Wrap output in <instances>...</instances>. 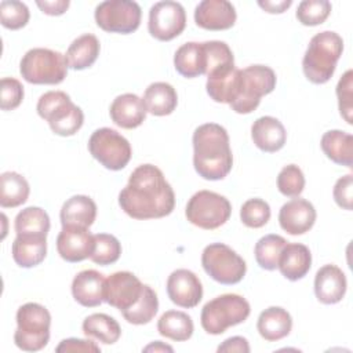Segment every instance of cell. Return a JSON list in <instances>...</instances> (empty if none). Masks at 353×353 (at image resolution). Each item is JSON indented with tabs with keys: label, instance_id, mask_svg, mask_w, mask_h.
<instances>
[{
	"label": "cell",
	"instance_id": "24",
	"mask_svg": "<svg viewBox=\"0 0 353 353\" xmlns=\"http://www.w3.org/2000/svg\"><path fill=\"white\" fill-rule=\"evenodd\" d=\"M312 266L310 250L301 243H287L280 254L277 269L291 281L303 279Z\"/></svg>",
	"mask_w": 353,
	"mask_h": 353
},
{
	"label": "cell",
	"instance_id": "37",
	"mask_svg": "<svg viewBox=\"0 0 353 353\" xmlns=\"http://www.w3.org/2000/svg\"><path fill=\"white\" fill-rule=\"evenodd\" d=\"M288 241L279 234H266L258 240L254 248L256 263L265 270L277 269L280 254Z\"/></svg>",
	"mask_w": 353,
	"mask_h": 353
},
{
	"label": "cell",
	"instance_id": "28",
	"mask_svg": "<svg viewBox=\"0 0 353 353\" xmlns=\"http://www.w3.org/2000/svg\"><path fill=\"white\" fill-rule=\"evenodd\" d=\"M12 259L21 268L40 265L47 255L46 236H17L11 247Z\"/></svg>",
	"mask_w": 353,
	"mask_h": 353
},
{
	"label": "cell",
	"instance_id": "49",
	"mask_svg": "<svg viewBox=\"0 0 353 353\" xmlns=\"http://www.w3.org/2000/svg\"><path fill=\"white\" fill-rule=\"evenodd\" d=\"M291 4H292L291 0H277V1H274V0H265V1L259 0L258 1V6L269 14H281L285 10H288L291 7Z\"/></svg>",
	"mask_w": 353,
	"mask_h": 353
},
{
	"label": "cell",
	"instance_id": "38",
	"mask_svg": "<svg viewBox=\"0 0 353 353\" xmlns=\"http://www.w3.org/2000/svg\"><path fill=\"white\" fill-rule=\"evenodd\" d=\"M121 255L120 241L109 233L94 234V251L90 259L101 266H108L119 261Z\"/></svg>",
	"mask_w": 353,
	"mask_h": 353
},
{
	"label": "cell",
	"instance_id": "3",
	"mask_svg": "<svg viewBox=\"0 0 353 353\" xmlns=\"http://www.w3.org/2000/svg\"><path fill=\"white\" fill-rule=\"evenodd\" d=\"M343 51L342 37L331 30L314 34L302 59V69L309 81L313 84L327 83L336 68Z\"/></svg>",
	"mask_w": 353,
	"mask_h": 353
},
{
	"label": "cell",
	"instance_id": "4",
	"mask_svg": "<svg viewBox=\"0 0 353 353\" xmlns=\"http://www.w3.org/2000/svg\"><path fill=\"white\" fill-rule=\"evenodd\" d=\"M36 110L59 137L74 135L84 123L83 110L63 91L44 92L37 101Z\"/></svg>",
	"mask_w": 353,
	"mask_h": 353
},
{
	"label": "cell",
	"instance_id": "13",
	"mask_svg": "<svg viewBox=\"0 0 353 353\" xmlns=\"http://www.w3.org/2000/svg\"><path fill=\"white\" fill-rule=\"evenodd\" d=\"M186 26V12L181 3L165 0L154 3L149 10V33L160 40L170 41L179 36Z\"/></svg>",
	"mask_w": 353,
	"mask_h": 353
},
{
	"label": "cell",
	"instance_id": "7",
	"mask_svg": "<svg viewBox=\"0 0 353 353\" xmlns=\"http://www.w3.org/2000/svg\"><path fill=\"white\" fill-rule=\"evenodd\" d=\"M276 80L274 70L265 65H251L240 69L237 94L229 106L240 114L254 112L261 98L276 88Z\"/></svg>",
	"mask_w": 353,
	"mask_h": 353
},
{
	"label": "cell",
	"instance_id": "2",
	"mask_svg": "<svg viewBox=\"0 0 353 353\" xmlns=\"http://www.w3.org/2000/svg\"><path fill=\"white\" fill-rule=\"evenodd\" d=\"M193 165L207 181L223 179L232 170L233 154L228 131L216 123L199 125L193 132Z\"/></svg>",
	"mask_w": 353,
	"mask_h": 353
},
{
	"label": "cell",
	"instance_id": "15",
	"mask_svg": "<svg viewBox=\"0 0 353 353\" xmlns=\"http://www.w3.org/2000/svg\"><path fill=\"white\" fill-rule=\"evenodd\" d=\"M167 294L176 306L192 309L203 298V285L192 270L176 269L167 279Z\"/></svg>",
	"mask_w": 353,
	"mask_h": 353
},
{
	"label": "cell",
	"instance_id": "47",
	"mask_svg": "<svg viewBox=\"0 0 353 353\" xmlns=\"http://www.w3.org/2000/svg\"><path fill=\"white\" fill-rule=\"evenodd\" d=\"M219 353L221 352H240V353H248L250 352V345L248 341L243 336H230L225 339L216 349Z\"/></svg>",
	"mask_w": 353,
	"mask_h": 353
},
{
	"label": "cell",
	"instance_id": "40",
	"mask_svg": "<svg viewBox=\"0 0 353 353\" xmlns=\"http://www.w3.org/2000/svg\"><path fill=\"white\" fill-rule=\"evenodd\" d=\"M240 219L247 228L259 229L270 219V207L262 199H248L240 208Z\"/></svg>",
	"mask_w": 353,
	"mask_h": 353
},
{
	"label": "cell",
	"instance_id": "25",
	"mask_svg": "<svg viewBox=\"0 0 353 353\" xmlns=\"http://www.w3.org/2000/svg\"><path fill=\"white\" fill-rule=\"evenodd\" d=\"M59 218L62 226H79L88 229L97 218V204L88 196H72L63 203Z\"/></svg>",
	"mask_w": 353,
	"mask_h": 353
},
{
	"label": "cell",
	"instance_id": "33",
	"mask_svg": "<svg viewBox=\"0 0 353 353\" xmlns=\"http://www.w3.org/2000/svg\"><path fill=\"white\" fill-rule=\"evenodd\" d=\"M28 181L15 171H6L0 176V205L15 208L22 205L29 197Z\"/></svg>",
	"mask_w": 353,
	"mask_h": 353
},
{
	"label": "cell",
	"instance_id": "36",
	"mask_svg": "<svg viewBox=\"0 0 353 353\" xmlns=\"http://www.w3.org/2000/svg\"><path fill=\"white\" fill-rule=\"evenodd\" d=\"M157 310H159L157 294L150 285L143 284V291L141 294V298L137 301L134 306L121 312V314L127 323L134 325H142V324L150 323L156 316Z\"/></svg>",
	"mask_w": 353,
	"mask_h": 353
},
{
	"label": "cell",
	"instance_id": "9",
	"mask_svg": "<svg viewBox=\"0 0 353 353\" xmlns=\"http://www.w3.org/2000/svg\"><path fill=\"white\" fill-rule=\"evenodd\" d=\"M230 201L215 192L199 190L188 201L185 215L186 219L204 230H214L225 225L230 218Z\"/></svg>",
	"mask_w": 353,
	"mask_h": 353
},
{
	"label": "cell",
	"instance_id": "10",
	"mask_svg": "<svg viewBox=\"0 0 353 353\" xmlns=\"http://www.w3.org/2000/svg\"><path fill=\"white\" fill-rule=\"evenodd\" d=\"M201 265L212 280L225 285L240 283L247 272L245 261L223 243L208 244L203 250Z\"/></svg>",
	"mask_w": 353,
	"mask_h": 353
},
{
	"label": "cell",
	"instance_id": "45",
	"mask_svg": "<svg viewBox=\"0 0 353 353\" xmlns=\"http://www.w3.org/2000/svg\"><path fill=\"white\" fill-rule=\"evenodd\" d=\"M352 190H353V176L350 174L339 178L332 190V196L335 203L343 208L350 211L352 210Z\"/></svg>",
	"mask_w": 353,
	"mask_h": 353
},
{
	"label": "cell",
	"instance_id": "19",
	"mask_svg": "<svg viewBox=\"0 0 353 353\" xmlns=\"http://www.w3.org/2000/svg\"><path fill=\"white\" fill-rule=\"evenodd\" d=\"M346 276L336 265L321 266L314 277V294L319 302L334 305L343 299L346 294Z\"/></svg>",
	"mask_w": 353,
	"mask_h": 353
},
{
	"label": "cell",
	"instance_id": "14",
	"mask_svg": "<svg viewBox=\"0 0 353 353\" xmlns=\"http://www.w3.org/2000/svg\"><path fill=\"white\" fill-rule=\"evenodd\" d=\"M143 284L131 272H116L105 279L103 302L124 312L134 306L141 298Z\"/></svg>",
	"mask_w": 353,
	"mask_h": 353
},
{
	"label": "cell",
	"instance_id": "42",
	"mask_svg": "<svg viewBox=\"0 0 353 353\" xmlns=\"http://www.w3.org/2000/svg\"><path fill=\"white\" fill-rule=\"evenodd\" d=\"M305 188V175L295 164H288L281 168L277 176V189L287 197H298Z\"/></svg>",
	"mask_w": 353,
	"mask_h": 353
},
{
	"label": "cell",
	"instance_id": "12",
	"mask_svg": "<svg viewBox=\"0 0 353 353\" xmlns=\"http://www.w3.org/2000/svg\"><path fill=\"white\" fill-rule=\"evenodd\" d=\"M94 17L102 30L128 34L139 28L142 11L139 4L131 0H106L97 6Z\"/></svg>",
	"mask_w": 353,
	"mask_h": 353
},
{
	"label": "cell",
	"instance_id": "5",
	"mask_svg": "<svg viewBox=\"0 0 353 353\" xmlns=\"http://www.w3.org/2000/svg\"><path fill=\"white\" fill-rule=\"evenodd\" d=\"M251 307L245 298L239 294H223L208 301L200 314L203 330L211 335H221L229 327L245 321Z\"/></svg>",
	"mask_w": 353,
	"mask_h": 353
},
{
	"label": "cell",
	"instance_id": "34",
	"mask_svg": "<svg viewBox=\"0 0 353 353\" xmlns=\"http://www.w3.org/2000/svg\"><path fill=\"white\" fill-rule=\"evenodd\" d=\"M81 328L85 336L95 338L105 345H113L121 336L119 323L112 316L105 313H94L87 316Z\"/></svg>",
	"mask_w": 353,
	"mask_h": 353
},
{
	"label": "cell",
	"instance_id": "20",
	"mask_svg": "<svg viewBox=\"0 0 353 353\" xmlns=\"http://www.w3.org/2000/svg\"><path fill=\"white\" fill-rule=\"evenodd\" d=\"M146 106L137 94H121L116 97L110 105L109 114L112 121L125 130L139 127L146 119Z\"/></svg>",
	"mask_w": 353,
	"mask_h": 353
},
{
	"label": "cell",
	"instance_id": "6",
	"mask_svg": "<svg viewBox=\"0 0 353 353\" xmlns=\"http://www.w3.org/2000/svg\"><path fill=\"white\" fill-rule=\"evenodd\" d=\"M50 325L51 314L43 305L28 302L19 306L14 332L15 345L25 352L41 350L50 341Z\"/></svg>",
	"mask_w": 353,
	"mask_h": 353
},
{
	"label": "cell",
	"instance_id": "29",
	"mask_svg": "<svg viewBox=\"0 0 353 353\" xmlns=\"http://www.w3.org/2000/svg\"><path fill=\"white\" fill-rule=\"evenodd\" d=\"M320 146L324 154L335 164L352 167L353 164V137L341 130H330L323 134Z\"/></svg>",
	"mask_w": 353,
	"mask_h": 353
},
{
	"label": "cell",
	"instance_id": "35",
	"mask_svg": "<svg viewBox=\"0 0 353 353\" xmlns=\"http://www.w3.org/2000/svg\"><path fill=\"white\" fill-rule=\"evenodd\" d=\"M50 216L40 207H26L15 216L17 236H46L50 230Z\"/></svg>",
	"mask_w": 353,
	"mask_h": 353
},
{
	"label": "cell",
	"instance_id": "39",
	"mask_svg": "<svg viewBox=\"0 0 353 353\" xmlns=\"http://www.w3.org/2000/svg\"><path fill=\"white\" fill-rule=\"evenodd\" d=\"M328 0H303L296 8V19L305 26L321 25L331 12Z\"/></svg>",
	"mask_w": 353,
	"mask_h": 353
},
{
	"label": "cell",
	"instance_id": "44",
	"mask_svg": "<svg viewBox=\"0 0 353 353\" xmlns=\"http://www.w3.org/2000/svg\"><path fill=\"white\" fill-rule=\"evenodd\" d=\"M0 95L1 110H14L23 99V85L14 77H3L0 81Z\"/></svg>",
	"mask_w": 353,
	"mask_h": 353
},
{
	"label": "cell",
	"instance_id": "1",
	"mask_svg": "<svg viewBox=\"0 0 353 353\" xmlns=\"http://www.w3.org/2000/svg\"><path fill=\"white\" fill-rule=\"evenodd\" d=\"M119 205L134 219H157L174 211L175 193L160 168L141 164L119 193Z\"/></svg>",
	"mask_w": 353,
	"mask_h": 353
},
{
	"label": "cell",
	"instance_id": "41",
	"mask_svg": "<svg viewBox=\"0 0 353 353\" xmlns=\"http://www.w3.org/2000/svg\"><path fill=\"white\" fill-rule=\"evenodd\" d=\"M29 18L30 12L25 3L17 0H4L0 3V22L4 28L18 30L29 22Z\"/></svg>",
	"mask_w": 353,
	"mask_h": 353
},
{
	"label": "cell",
	"instance_id": "11",
	"mask_svg": "<svg viewBox=\"0 0 353 353\" xmlns=\"http://www.w3.org/2000/svg\"><path fill=\"white\" fill-rule=\"evenodd\" d=\"M91 156L110 171L123 170L131 160L130 142L116 130L102 127L95 130L88 139Z\"/></svg>",
	"mask_w": 353,
	"mask_h": 353
},
{
	"label": "cell",
	"instance_id": "50",
	"mask_svg": "<svg viewBox=\"0 0 353 353\" xmlns=\"http://www.w3.org/2000/svg\"><path fill=\"white\" fill-rule=\"evenodd\" d=\"M143 352H174V349L160 341H154L146 347H143Z\"/></svg>",
	"mask_w": 353,
	"mask_h": 353
},
{
	"label": "cell",
	"instance_id": "48",
	"mask_svg": "<svg viewBox=\"0 0 353 353\" xmlns=\"http://www.w3.org/2000/svg\"><path fill=\"white\" fill-rule=\"evenodd\" d=\"M37 7L47 15H62L68 7H69V0H44V1H36Z\"/></svg>",
	"mask_w": 353,
	"mask_h": 353
},
{
	"label": "cell",
	"instance_id": "23",
	"mask_svg": "<svg viewBox=\"0 0 353 353\" xmlns=\"http://www.w3.org/2000/svg\"><path fill=\"white\" fill-rule=\"evenodd\" d=\"M251 138L254 145L262 152L274 153L285 145L287 132L280 120L272 116H262L254 121Z\"/></svg>",
	"mask_w": 353,
	"mask_h": 353
},
{
	"label": "cell",
	"instance_id": "22",
	"mask_svg": "<svg viewBox=\"0 0 353 353\" xmlns=\"http://www.w3.org/2000/svg\"><path fill=\"white\" fill-rule=\"evenodd\" d=\"M105 277L94 269L81 270L72 281V295L77 303L85 307H95L103 302Z\"/></svg>",
	"mask_w": 353,
	"mask_h": 353
},
{
	"label": "cell",
	"instance_id": "8",
	"mask_svg": "<svg viewBox=\"0 0 353 353\" xmlns=\"http://www.w3.org/2000/svg\"><path fill=\"white\" fill-rule=\"evenodd\" d=\"M19 73L30 84H59L68 74L66 58L50 48H32L22 57Z\"/></svg>",
	"mask_w": 353,
	"mask_h": 353
},
{
	"label": "cell",
	"instance_id": "26",
	"mask_svg": "<svg viewBox=\"0 0 353 353\" xmlns=\"http://www.w3.org/2000/svg\"><path fill=\"white\" fill-rule=\"evenodd\" d=\"M174 66L176 72L186 79H193L205 74L207 57L204 44L197 41H189L182 44L175 51Z\"/></svg>",
	"mask_w": 353,
	"mask_h": 353
},
{
	"label": "cell",
	"instance_id": "30",
	"mask_svg": "<svg viewBox=\"0 0 353 353\" xmlns=\"http://www.w3.org/2000/svg\"><path fill=\"white\" fill-rule=\"evenodd\" d=\"M99 50L101 44L97 36L91 33L79 36L66 50L65 58L68 68L74 70H83L92 66L99 55Z\"/></svg>",
	"mask_w": 353,
	"mask_h": 353
},
{
	"label": "cell",
	"instance_id": "46",
	"mask_svg": "<svg viewBox=\"0 0 353 353\" xmlns=\"http://www.w3.org/2000/svg\"><path fill=\"white\" fill-rule=\"evenodd\" d=\"M55 350L58 353H61V352H84V353L94 352V353H99L101 347L90 339L68 338V339L61 341V343L55 347Z\"/></svg>",
	"mask_w": 353,
	"mask_h": 353
},
{
	"label": "cell",
	"instance_id": "43",
	"mask_svg": "<svg viewBox=\"0 0 353 353\" xmlns=\"http://www.w3.org/2000/svg\"><path fill=\"white\" fill-rule=\"evenodd\" d=\"M353 72L352 69L346 70L345 74L339 79L336 85V97L341 116L347 124H352V112H353Z\"/></svg>",
	"mask_w": 353,
	"mask_h": 353
},
{
	"label": "cell",
	"instance_id": "32",
	"mask_svg": "<svg viewBox=\"0 0 353 353\" xmlns=\"http://www.w3.org/2000/svg\"><path fill=\"white\" fill-rule=\"evenodd\" d=\"M157 331L161 336L176 342H183L193 335L194 325L188 313L179 310H167L157 321Z\"/></svg>",
	"mask_w": 353,
	"mask_h": 353
},
{
	"label": "cell",
	"instance_id": "17",
	"mask_svg": "<svg viewBox=\"0 0 353 353\" xmlns=\"http://www.w3.org/2000/svg\"><path fill=\"white\" fill-rule=\"evenodd\" d=\"M236 19L234 6L228 0H203L194 10L196 25L207 30L230 29Z\"/></svg>",
	"mask_w": 353,
	"mask_h": 353
},
{
	"label": "cell",
	"instance_id": "27",
	"mask_svg": "<svg viewBox=\"0 0 353 353\" xmlns=\"http://www.w3.org/2000/svg\"><path fill=\"white\" fill-rule=\"evenodd\" d=\"M291 328L292 317L280 306H270L265 309L256 321L259 335L268 342H276L285 338L291 332Z\"/></svg>",
	"mask_w": 353,
	"mask_h": 353
},
{
	"label": "cell",
	"instance_id": "18",
	"mask_svg": "<svg viewBox=\"0 0 353 353\" xmlns=\"http://www.w3.org/2000/svg\"><path fill=\"white\" fill-rule=\"evenodd\" d=\"M316 210L305 199L296 197L281 205L279 223L284 232L291 236H299L309 232L316 222Z\"/></svg>",
	"mask_w": 353,
	"mask_h": 353
},
{
	"label": "cell",
	"instance_id": "21",
	"mask_svg": "<svg viewBox=\"0 0 353 353\" xmlns=\"http://www.w3.org/2000/svg\"><path fill=\"white\" fill-rule=\"evenodd\" d=\"M240 69L232 65L219 66L207 74V94L219 103L230 105L237 94Z\"/></svg>",
	"mask_w": 353,
	"mask_h": 353
},
{
	"label": "cell",
	"instance_id": "31",
	"mask_svg": "<svg viewBox=\"0 0 353 353\" xmlns=\"http://www.w3.org/2000/svg\"><path fill=\"white\" fill-rule=\"evenodd\" d=\"M146 110L153 116H168L178 105L175 88L165 81H156L148 85L143 94Z\"/></svg>",
	"mask_w": 353,
	"mask_h": 353
},
{
	"label": "cell",
	"instance_id": "16",
	"mask_svg": "<svg viewBox=\"0 0 353 353\" xmlns=\"http://www.w3.org/2000/svg\"><path fill=\"white\" fill-rule=\"evenodd\" d=\"M57 251L66 262H81L94 251V234L87 228L62 226L57 237Z\"/></svg>",
	"mask_w": 353,
	"mask_h": 353
}]
</instances>
